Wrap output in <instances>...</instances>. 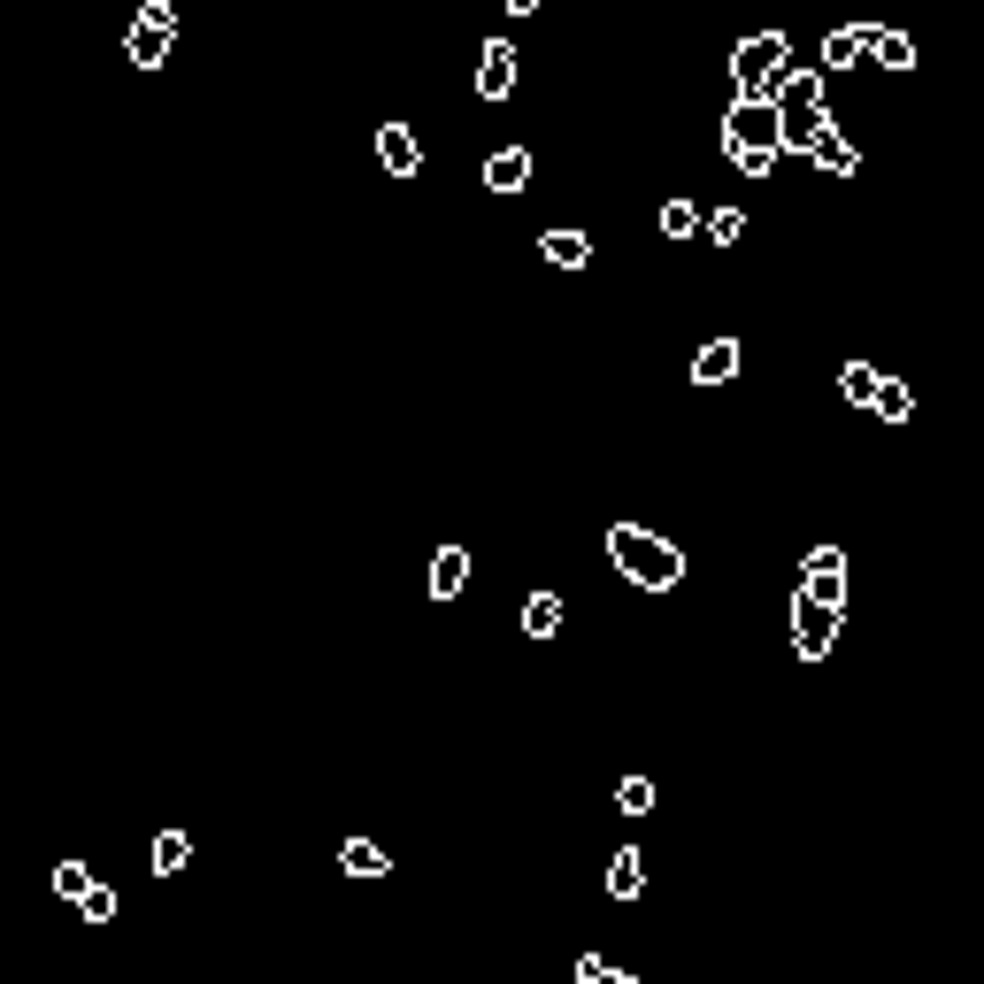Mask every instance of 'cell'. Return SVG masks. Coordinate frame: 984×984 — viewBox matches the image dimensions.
<instances>
[{"mask_svg":"<svg viewBox=\"0 0 984 984\" xmlns=\"http://www.w3.org/2000/svg\"><path fill=\"white\" fill-rule=\"evenodd\" d=\"M338 869H346V877H385L392 861H385L377 838H346V846H338Z\"/></svg>","mask_w":984,"mask_h":984,"instance_id":"ac0fdd59","label":"cell"},{"mask_svg":"<svg viewBox=\"0 0 984 984\" xmlns=\"http://www.w3.org/2000/svg\"><path fill=\"white\" fill-rule=\"evenodd\" d=\"M169 39H177V8H169V0H147V8L132 15V31H124V54H132L139 70H163Z\"/></svg>","mask_w":984,"mask_h":984,"instance_id":"277c9868","label":"cell"},{"mask_svg":"<svg viewBox=\"0 0 984 984\" xmlns=\"http://www.w3.org/2000/svg\"><path fill=\"white\" fill-rule=\"evenodd\" d=\"M608 554H616V569L639 585V593H669V585H684V554L647 531V523H608Z\"/></svg>","mask_w":984,"mask_h":984,"instance_id":"6da1fadb","label":"cell"},{"mask_svg":"<svg viewBox=\"0 0 984 984\" xmlns=\"http://www.w3.org/2000/svg\"><path fill=\"white\" fill-rule=\"evenodd\" d=\"M869 62L877 70H915V39L892 31V23H869Z\"/></svg>","mask_w":984,"mask_h":984,"instance_id":"5bb4252c","label":"cell"},{"mask_svg":"<svg viewBox=\"0 0 984 984\" xmlns=\"http://www.w3.org/2000/svg\"><path fill=\"white\" fill-rule=\"evenodd\" d=\"M700 223H708V216H700L692 200H669V208H661V239H677V247H684V239H692Z\"/></svg>","mask_w":984,"mask_h":984,"instance_id":"603a6c76","label":"cell"},{"mask_svg":"<svg viewBox=\"0 0 984 984\" xmlns=\"http://www.w3.org/2000/svg\"><path fill=\"white\" fill-rule=\"evenodd\" d=\"M869 416H877V423H908V416H915V392H908L900 377H884L877 400H869Z\"/></svg>","mask_w":984,"mask_h":984,"instance_id":"d6986e66","label":"cell"},{"mask_svg":"<svg viewBox=\"0 0 984 984\" xmlns=\"http://www.w3.org/2000/svg\"><path fill=\"white\" fill-rule=\"evenodd\" d=\"M723 155H731V163H777V155H785V116H777V101H731V116H723Z\"/></svg>","mask_w":984,"mask_h":984,"instance_id":"7a4b0ae2","label":"cell"},{"mask_svg":"<svg viewBox=\"0 0 984 984\" xmlns=\"http://www.w3.org/2000/svg\"><path fill=\"white\" fill-rule=\"evenodd\" d=\"M739 231H746L739 208H715V216H708V239H715V247H739Z\"/></svg>","mask_w":984,"mask_h":984,"instance_id":"484cf974","label":"cell"},{"mask_svg":"<svg viewBox=\"0 0 984 984\" xmlns=\"http://www.w3.org/2000/svg\"><path fill=\"white\" fill-rule=\"evenodd\" d=\"M838 647V616L830 608H816V600H793V655L800 661H823Z\"/></svg>","mask_w":984,"mask_h":984,"instance_id":"8992f818","label":"cell"},{"mask_svg":"<svg viewBox=\"0 0 984 984\" xmlns=\"http://www.w3.org/2000/svg\"><path fill=\"white\" fill-rule=\"evenodd\" d=\"M470 585V546H439L431 554V600H462Z\"/></svg>","mask_w":984,"mask_h":984,"instance_id":"7c38bea8","label":"cell"},{"mask_svg":"<svg viewBox=\"0 0 984 984\" xmlns=\"http://www.w3.org/2000/svg\"><path fill=\"white\" fill-rule=\"evenodd\" d=\"M616 808H624V816H655V785H647V777H624V785H616Z\"/></svg>","mask_w":984,"mask_h":984,"instance_id":"d4e9b609","label":"cell"},{"mask_svg":"<svg viewBox=\"0 0 984 984\" xmlns=\"http://www.w3.org/2000/svg\"><path fill=\"white\" fill-rule=\"evenodd\" d=\"M485 185L492 192H523V185H531V147H492L485 155Z\"/></svg>","mask_w":984,"mask_h":984,"instance_id":"4fadbf2b","label":"cell"},{"mask_svg":"<svg viewBox=\"0 0 984 984\" xmlns=\"http://www.w3.org/2000/svg\"><path fill=\"white\" fill-rule=\"evenodd\" d=\"M377 169H385V177H416V169H423V147H416L408 124H377Z\"/></svg>","mask_w":984,"mask_h":984,"instance_id":"ba28073f","label":"cell"},{"mask_svg":"<svg viewBox=\"0 0 984 984\" xmlns=\"http://www.w3.org/2000/svg\"><path fill=\"white\" fill-rule=\"evenodd\" d=\"M647 892V854L639 846H616V861H608V900H639Z\"/></svg>","mask_w":984,"mask_h":984,"instance_id":"2e32d148","label":"cell"},{"mask_svg":"<svg viewBox=\"0 0 984 984\" xmlns=\"http://www.w3.org/2000/svg\"><path fill=\"white\" fill-rule=\"evenodd\" d=\"M185 861H192V838H185V830H163V838H155V861H147V869H155V877H177Z\"/></svg>","mask_w":984,"mask_h":984,"instance_id":"44dd1931","label":"cell"},{"mask_svg":"<svg viewBox=\"0 0 984 984\" xmlns=\"http://www.w3.org/2000/svg\"><path fill=\"white\" fill-rule=\"evenodd\" d=\"M877 385H884V377H877L869 362H846V369H838V392H846L854 408H869V400H877Z\"/></svg>","mask_w":984,"mask_h":984,"instance_id":"7402d4cb","label":"cell"},{"mask_svg":"<svg viewBox=\"0 0 984 984\" xmlns=\"http://www.w3.org/2000/svg\"><path fill=\"white\" fill-rule=\"evenodd\" d=\"M538 254H546L554 270H585V262H593V239H585L577 223H562V231H546V239H538Z\"/></svg>","mask_w":984,"mask_h":984,"instance_id":"9a60e30c","label":"cell"},{"mask_svg":"<svg viewBox=\"0 0 984 984\" xmlns=\"http://www.w3.org/2000/svg\"><path fill=\"white\" fill-rule=\"evenodd\" d=\"M793 600H816L830 616L846 608V554H838V546H816V554L800 562V593H793Z\"/></svg>","mask_w":984,"mask_h":984,"instance_id":"5b68a950","label":"cell"},{"mask_svg":"<svg viewBox=\"0 0 984 984\" xmlns=\"http://www.w3.org/2000/svg\"><path fill=\"white\" fill-rule=\"evenodd\" d=\"M554 631H562V600L554 593H531L523 600V639H554Z\"/></svg>","mask_w":984,"mask_h":984,"instance_id":"ffe728a7","label":"cell"},{"mask_svg":"<svg viewBox=\"0 0 984 984\" xmlns=\"http://www.w3.org/2000/svg\"><path fill=\"white\" fill-rule=\"evenodd\" d=\"M785 54H793V46H785V31H746V39L731 46V77H739V101H770V93H777V77L793 70Z\"/></svg>","mask_w":984,"mask_h":984,"instance_id":"3957f363","label":"cell"},{"mask_svg":"<svg viewBox=\"0 0 984 984\" xmlns=\"http://www.w3.org/2000/svg\"><path fill=\"white\" fill-rule=\"evenodd\" d=\"M869 62V23H838L830 39H823V77H838V70H861Z\"/></svg>","mask_w":984,"mask_h":984,"instance_id":"9c48e42d","label":"cell"},{"mask_svg":"<svg viewBox=\"0 0 984 984\" xmlns=\"http://www.w3.org/2000/svg\"><path fill=\"white\" fill-rule=\"evenodd\" d=\"M500 8H507V15H531V8H538V0H500Z\"/></svg>","mask_w":984,"mask_h":984,"instance_id":"83f0119b","label":"cell"},{"mask_svg":"<svg viewBox=\"0 0 984 984\" xmlns=\"http://www.w3.org/2000/svg\"><path fill=\"white\" fill-rule=\"evenodd\" d=\"M808 163H816L823 177H854V169H861V155H854V139H846V132L830 124V132L816 139V155H808Z\"/></svg>","mask_w":984,"mask_h":984,"instance_id":"e0dca14e","label":"cell"},{"mask_svg":"<svg viewBox=\"0 0 984 984\" xmlns=\"http://www.w3.org/2000/svg\"><path fill=\"white\" fill-rule=\"evenodd\" d=\"M478 93H485V101H507V93H515V46H507V39H485V54H478Z\"/></svg>","mask_w":984,"mask_h":984,"instance_id":"30bf717a","label":"cell"},{"mask_svg":"<svg viewBox=\"0 0 984 984\" xmlns=\"http://www.w3.org/2000/svg\"><path fill=\"white\" fill-rule=\"evenodd\" d=\"M93 892V869L85 861H54V900H85Z\"/></svg>","mask_w":984,"mask_h":984,"instance_id":"cb8c5ba5","label":"cell"},{"mask_svg":"<svg viewBox=\"0 0 984 984\" xmlns=\"http://www.w3.org/2000/svg\"><path fill=\"white\" fill-rule=\"evenodd\" d=\"M770 101H777L785 124H793V116H823V70H785Z\"/></svg>","mask_w":984,"mask_h":984,"instance_id":"52a82bcc","label":"cell"},{"mask_svg":"<svg viewBox=\"0 0 984 984\" xmlns=\"http://www.w3.org/2000/svg\"><path fill=\"white\" fill-rule=\"evenodd\" d=\"M77 915H85V923H108V915H116V892H108V884H93V892L77 900Z\"/></svg>","mask_w":984,"mask_h":984,"instance_id":"4316f807","label":"cell"},{"mask_svg":"<svg viewBox=\"0 0 984 984\" xmlns=\"http://www.w3.org/2000/svg\"><path fill=\"white\" fill-rule=\"evenodd\" d=\"M739 377V338H708L692 354V385H731Z\"/></svg>","mask_w":984,"mask_h":984,"instance_id":"8fae6325","label":"cell"}]
</instances>
